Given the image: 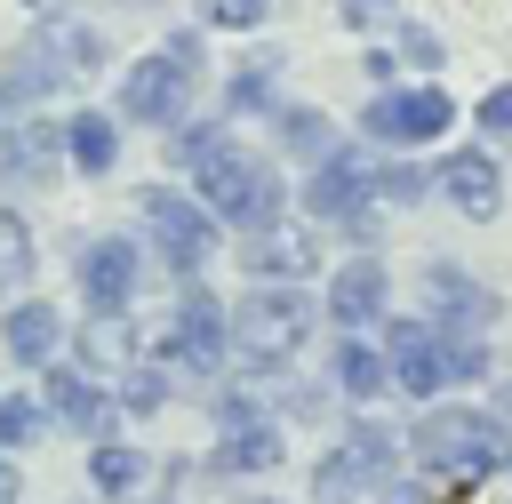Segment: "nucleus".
<instances>
[{"label": "nucleus", "instance_id": "1", "mask_svg": "<svg viewBox=\"0 0 512 504\" xmlns=\"http://www.w3.org/2000/svg\"><path fill=\"white\" fill-rule=\"evenodd\" d=\"M408 448H416V464L440 472V480H488V472L512 464V432H504V416H496V408H456V400L424 408L416 432H408Z\"/></svg>", "mask_w": 512, "mask_h": 504}, {"label": "nucleus", "instance_id": "2", "mask_svg": "<svg viewBox=\"0 0 512 504\" xmlns=\"http://www.w3.org/2000/svg\"><path fill=\"white\" fill-rule=\"evenodd\" d=\"M192 200L216 216V224H232V232H264V224H280L288 216V184H280V168L272 160H256V152H240L232 136L192 168Z\"/></svg>", "mask_w": 512, "mask_h": 504}, {"label": "nucleus", "instance_id": "3", "mask_svg": "<svg viewBox=\"0 0 512 504\" xmlns=\"http://www.w3.org/2000/svg\"><path fill=\"white\" fill-rule=\"evenodd\" d=\"M224 328H232V360H240V368H280V360L304 352V336H312V304H304V288L264 280L256 296H240V304L224 312Z\"/></svg>", "mask_w": 512, "mask_h": 504}, {"label": "nucleus", "instance_id": "4", "mask_svg": "<svg viewBox=\"0 0 512 504\" xmlns=\"http://www.w3.org/2000/svg\"><path fill=\"white\" fill-rule=\"evenodd\" d=\"M392 464H400V432L376 424V416H352V432L312 464V496L320 504H368L392 480Z\"/></svg>", "mask_w": 512, "mask_h": 504}, {"label": "nucleus", "instance_id": "5", "mask_svg": "<svg viewBox=\"0 0 512 504\" xmlns=\"http://www.w3.org/2000/svg\"><path fill=\"white\" fill-rule=\"evenodd\" d=\"M136 216H144V232H152V248L168 256V272L176 280H200V264L216 256V216L192 200V192H176V184H144L136 192Z\"/></svg>", "mask_w": 512, "mask_h": 504}, {"label": "nucleus", "instance_id": "6", "mask_svg": "<svg viewBox=\"0 0 512 504\" xmlns=\"http://www.w3.org/2000/svg\"><path fill=\"white\" fill-rule=\"evenodd\" d=\"M456 128V96L440 88V80H424V88H376L368 96V112H360V136L368 144H432V136H448Z\"/></svg>", "mask_w": 512, "mask_h": 504}, {"label": "nucleus", "instance_id": "7", "mask_svg": "<svg viewBox=\"0 0 512 504\" xmlns=\"http://www.w3.org/2000/svg\"><path fill=\"white\" fill-rule=\"evenodd\" d=\"M224 360H232L224 304H216L208 288H184V304H176V320H168V336H160V368H168V376H216Z\"/></svg>", "mask_w": 512, "mask_h": 504}, {"label": "nucleus", "instance_id": "8", "mask_svg": "<svg viewBox=\"0 0 512 504\" xmlns=\"http://www.w3.org/2000/svg\"><path fill=\"white\" fill-rule=\"evenodd\" d=\"M368 200H376V192H368V160H360L352 144H336L320 168H304V208H312L320 224H344L352 240L368 232Z\"/></svg>", "mask_w": 512, "mask_h": 504}, {"label": "nucleus", "instance_id": "9", "mask_svg": "<svg viewBox=\"0 0 512 504\" xmlns=\"http://www.w3.org/2000/svg\"><path fill=\"white\" fill-rule=\"evenodd\" d=\"M416 296H424V320H432V328H480V336H488V328H496V312H504V304H496V288H488V280H472V272H464V264H448V256H432V264L416 272Z\"/></svg>", "mask_w": 512, "mask_h": 504}, {"label": "nucleus", "instance_id": "10", "mask_svg": "<svg viewBox=\"0 0 512 504\" xmlns=\"http://www.w3.org/2000/svg\"><path fill=\"white\" fill-rule=\"evenodd\" d=\"M192 112V72H176L160 48L152 56H136L128 72H120V120H144V128H176Z\"/></svg>", "mask_w": 512, "mask_h": 504}, {"label": "nucleus", "instance_id": "11", "mask_svg": "<svg viewBox=\"0 0 512 504\" xmlns=\"http://www.w3.org/2000/svg\"><path fill=\"white\" fill-rule=\"evenodd\" d=\"M80 304L88 312H128L136 304V288H144V256H136V240H120V232H104V240H80Z\"/></svg>", "mask_w": 512, "mask_h": 504}, {"label": "nucleus", "instance_id": "12", "mask_svg": "<svg viewBox=\"0 0 512 504\" xmlns=\"http://www.w3.org/2000/svg\"><path fill=\"white\" fill-rule=\"evenodd\" d=\"M432 192H440L456 216L488 224V216L504 208V168H496V152H488V144H456V152L432 168Z\"/></svg>", "mask_w": 512, "mask_h": 504}, {"label": "nucleus", "instance_id": "13", "mask_svg": "<svg viewBox=\"0 0 512 504\" xmlns=\"http://www.w3.org/2000/svg\"><path fill=\"white\" fill-rule=\"evenodd\" d=\"M384 368L392 392H448V360H440V328L432 320H384Z\"/></svg>", "mask_w": 512, "mask_h": 504}, {"label": "nucleus", "instance_id": "14", "mask_svg": "<svg viewBox=\"0 0 512 504\" xmlns=\"http://www.w3.org/2000/svg\"><path fill=\"white\" fill-rule=\"evenodd\" d=\"M384 304H392V272L376 264V256H352V264H336V280H328V320L336 328H384Z\"/></svg>", "mask_w": 512, "mask_h": 504}, {"label": "nucleus", "instance_id": "15", "mask_svg": "<svg viewBox=\"0 0 512 504\" xmlns=\"http://www.w3.org/2000/svg\"><path fill=\"white\" fill-rule=\"evenodd\" d=\"M64 168V120H8L0 128V176L8 184H48Z\"/></svg>", "mask_w": 512, "mask_h": 504}, {"label": "nucleus", "instance_id": "16", "mask_svg": "<svg viewBox=\"0 0 512 504\" xmlns=\"http://www.w3.org/2000/svg\"><path fill=\"white\" fill-rule=\"evenodd\" d=\"M48 400V424H72V432H88V440H104V424H112V392L88 376V368H56L48 360V384H40Z\"/></svg>", "mask_w": 512, "mask_h": 504}, {"label": "nucleus", "instance_id": "17", "mask_svg": "<svg viewBox=\"0 0 512 504\" xmlns=\"http://www.w3.org/2000/svg\"><path fill=\"white\" fill-rule=\"evenodd\" d=\"M88 480H96V496H112V504H152V496H160V464H152L144 448H128V440H96V448H88Z\"/></svg>", "mask_w": 512, "mask_h": 504}, {"label": "nucleus", "instance_id": "18", "mask_svg": "<svg viewBox=\"0 0 512 504\" xmlns=\"http://www.w3.org/2000/svg\"><path fill=\"white\" fill-rule=\"evenodd\" d=\"M0 344H8V360H24V368H48V360L64 352V320H56V304H48V296H8Z\"/></svg>", "mask_w": 512, "mask_h": 504}, {"label": "nucleus", "instance_id": "19", "mask_svg": "<svg viewBox=\"0 0 512 504\" xmlns=\"http://www.w3.org/2000/svg\"><path fill=\"white\" fill-rule=\"evenodd\" d=\"M312 264H320V256H312L304 232H288V216L264 224V232H248V272H256V280H288V288H304Z\"/></svg>", "mask_w": 512, "mask_h": 504}, {"label": "nucleus", "instance_id": "20", "mask_svg": "<svg viewBox=\"0 0 512 504\" xmlns=\"http://www.w3.org/2000/svg\"><path fill=\"white\" fill-rule=\"evenodd\" d=\"M272 128H280V152L296 160V168H320L344 136H336V120L320 112V104H272Z\"/></svg>", "mask_w": 512, "mask_h": 504}, {"label": "nucleus", "instance_id": "21", "mask_svg": "<svg viewBox=\"0 0 512 504\" xmlns=\"http://www.w3.org/2000/svg\"><path fill=\"white\" fill-rule=\"evenodd\" d=\"M64 160H72L80 176H104V168L120 160V120H112V112H96V104H88V112H72V120H64Z\"/></svg>", "mask_w": 512, "mask_h": 504}, {"label": "nucleus", "instance_id": "22", "mask_svg": "<svg viewBox=\"0 0 512 504\" xmlns=\"http://www.w3.org/2000/svg\"><path fill=\"white\" fill-rule=\"evenodd\" d=\"M272 72H280L272 56L232 64V72H224V120H256V112L272 120V104H280V80H272Z\"/></svg>", "mask_w": 512, "mask_h": 504}, {"label": "nucleus", "instance_id": "23", "mask_svg": "<svg viewBox=\"0 0 512 504\" xmlns=\"http://www.w3.org/2000/svg\"><path fill=\"white\" fill-rule=\"evenodd\" d=\"M280 464H288V440L272 424H232L224 448H216V472H248L256 480V472H280Z\"/></svg>", "mask_w": 512, "mask_h": 504}, {"label": "nucleus", "instance_id": "24", "mask_svg": "<svg viewBox=\"0 0 512 504\" xmlns=\"http://www.w3.org/2000/svg\"><path fill=\"white\" fill-rule=\"evenodd\" d=\"M128 352H136V344H128V312H96V320L80 328V368H88V376H120Z\"/></svg>", "mask_w": 512, "mask_h": 504}, {"label": "nucleus", "instance_id": "25", "mask_svg": "<svg viewBox=\"0 0 512 504\" xmlns=\"http://www.w3.org/2000/svg\"><path fill=\"white\" fill-rule=\"evenodd\" d=\"M336 384H344L352 400H384V392H392V368H384V352H376V344L344 336V344H336Z\"/></svg>", "mask_w": 512, "mask_h": 504}, {"label": "nucleus", "instance_id": "26", "mask_svg": "<svg viewBox=\"0 0 512 504\" xmlns=\"http://www.w3.org/2000/svg\"><path fill=\"white\" fill-rule=\"evenodd\" d=\"M216 144H224V120H192V112H184L176 128H160V160H168V168H184V176H192Z\"/></svg>", "mask_w": 512, "mask_h": 504}, {"label": "nucleus", "instance_id": "27", "mask_svg": "<svg viewBox=\"0 0 512 504\" xmlns=\"http://www.w3.org/2000/svg\"><path fill=\"white\" fill-rule=\"evenodd\" d=\"M112 408H128V416H160V408H168V368H160V360H128Z\"/></svg>", "mask_w": 512, "mask_h": 504}, {"label": "nucleus", "instance_id": "28", "mask_svg": "<svg viewBox=\"0 0 512 504\" xmlns=\"http://www.w3.org/2000/svg\"><path fill=\"white\" fill-rule=\"evenodd\" d=\"M32 232H24V216L16 208H0V296H24V280H32Z\"/></svg>", "mask_w": 512, "mask_h": 504}, {"label": "nucleus", "instance_id": "29", "mask_svg": "<svg viewBox=\"0 0 512 504\" xmlns=\"http://www.w3.org/2000/svg\"><path fill=\"white\" fill-rule=\"evenodd\" d=\"M424 184H432V176H424L416 160H368V192H376L384 208H408V200H424Z\"/></svg>", "mask_w": 512, "mask_h": 504}, {"label": "nucleus", "instance_id": "30", "mask_svg": "<svg viewBox=\"0 0 512 504\" xmlns=\"http://www.w3.org/2000/svg\"><path fill=\"white\" fill-rule=\"evenodd\" d=\"M264 16H272V0H192L200 32H256Z\"/></svg>", "mask_w": 512, "mask_h": 504}, {"label": "nucleus", "instance_id": "31", "mask_svg": "<svg viewBox=\"0 0 512 504\" xmlns=\"http://www.w3.org/2000/svg\"><path fill=\"white\" fill-rule=\"evenodd\" d=\"M40 432H48V408H40L32 392H8V400H0V448H32Z\"/></svg>", "mask_w": 512, "mask_h": 504}, {"label": "nucleus", "instance_id": "32", "mask_svg": "<svg viewBox=\"0 0 512 504\" xmlns=\"http://www.w3.org/2000/svg\"><path fill=\"white\" fill-rule=\"evenodd\" d=\"M160 56H168L176 72H192V80H200V72H208V32H200V24H176V32L160 40Z\"/></svg>", "mask_w": 512, "mask_h": 504}, {"label": "nucleus", "instance_id": "33", "mask_svg": "<svg viewBox=\"0 0 512 504\" xmlns=\"http://www.w3.org/2000/svg\"><path fill=\"white\" fill-rule=\"evenodd\" d=\"M400 64H416V72H440L448 64V48H440V32H424L416 16L400 24Z\"/></svg>", "mask_w": 512, "mask_h": 504}, {"label": "nucleus", "instance_id": "34", "mask_svg": "<svg viewBox=\"0 0 512 504\" xmlns=\"http://www.w3.org/2000/svg\"><path fill=\"white\" fill-rule=\"evenodd\" d=\"M472 120H480V136H512V80L488 88V96L472 104Z\"/></svg>", "mask_w": 512, "mask_h": 504}, {"label": "nucleus", "instance_id": "35", "mask_svg": "<svg viewBox=\"0 0 512 504\" xmlns=\"http://www.w3.org/2000/svg\"><path fill=\"white\" fill-rule=\"evenodd\" d=\"M336 24L344 32H376V24H392V0H336Z\"/></svg>", "mask_w": 512, "mask_h": 504}, {"label": "nucleus", "instance_id": "36", "mask_svg": "<svg viewBox=\"0 0 512 504\" xmlns=\"http://www.w3.org/2000/svg\"><path fill=\"white\" fill-rule=\"evenodd\" d=\"M216 424L232 432V424H256V400L248 392H216Z\"/></svg>", "mask_w": 512, "mask_h": 504}, {"label": "nucleus", "instance_id": "37", "mask_svg": "<svg viewBox=\"0 0 512 504\" xmlns=\"http://www.w3.org/2000/svg\"><path fill=\"white\" fill-rule=\"evenodd\" d=\"M360 72H368L376 88H392V72H400V56H384V48H368V56H360Z\"/></svg>", "mask_w": 512, "mask_h": 504}, {"label": "nucleus", "instance_id": "38", "mask_svg": "<svg viewBox=\"0 0 512 504\" xmlns=\"http://www.w3.org/2000/svg\"><path fill=\"white\" fill-rule=\"evenodd\" d=\"M16 496H24V472H16V456L0 448V504H16Z\"/></svg>", "mask_w": 512, "mask_h": 504}, {"label": "nucleus", "instance_id": "39", "mask_svg": "<svg viewBox=\"0 0 512 504\" xmlns=\"http://www.w3.org/2000/svg\"><path fill=\"white\" fill-rule=\"evenodd\" d=\"M368 504H424V488H408V480H384Z\"/></svg>", "mask_w": 512, "mask_h": 504}, {"label": "nucleus", "instance_id": "40", "mask_svg": "<svg viewBox=\"0 0 512 504\" xmlns=\"http://www.w3.org/2000/svg\"><path fill=\"white\" fill-rule=\"evenodd\" d=\"M24 8H32L40 24H56V16H72V0H24Z\"/></svg>", "mask_w": 512, "mask_h": 504}, {"label": "nucleus", "instance_id": "41", "mask_svg": "<svg viewBox=\"0 0 512 504\" xmlns=\"http://www.w3.org/2000/svg\"><path fill=\"white\" fill-rule=\"evenodd\" d=\"M496 416H512V376H504V408H496Z\"/></svg>", "mask_w": 512, "mask_h": 504}, {"label": "nucleus", "instance_id": "42", "mask_svg": "<svg viewBox=\"0 0 512 504\" xmlns=\"http://www.w3.org/2000/svg\"><path fill=\"white\" fill-rule=\"evenodd\" d=\"M248 504H272V496H248Z\"/></svg>", "mask_w": 512, "mask_h": 504}, {"label": "nucleus", "instance_id": "43", "mask_svg": "<svg viewBox=\"0 0 512 504\" xmlns=\"http://www.w3.org/2000/svg\"><path fill=\"white\" fill-rule=\"evenodd\" d=\"M504 472H512V464H504Z\"/></svg>", "mask_w": 512, "mask_h": 504}]
</instances>
